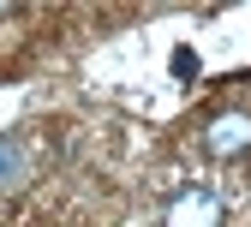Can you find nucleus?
Instances as JSON below:
<instances>
[{"label":"nucleus","instance_id":"obj_1","mask_svg":"<svg viewBox=\"0 0 251 227\" xmlns=\"http://www.w3.org/2000/svg\"><path fill=\"white\" fill-rule=\"evenodd\" d=\"M222 221H227L222 198H215V191H203V185H185L179 198L162 209V227H222Z\"/></svg>","mask_w":251,"mask_h":227},{"label":"nucleus","instance_id":"obj_2","mask_svg":"<svg viewBox=\"0 0 251 227\" xmlns=\"http://www.w3.org/2000/svg\"><path fill=\"white\" fill-rule=\"evenodd\" d=\"M203 150H209L215 161H239V155H251V114H239V108L215 114V120L203 126Z\"/></svg>","mask_w":251,"mask_h":227},{"label":"nucleus","instance_id":"obj_3","mask_svg":"<svg viewBox=\"0 0 251 227\" xmlns=\"http://www.w3.org/2000/svg\"><path fill=\"white\" fill-rule=\"evenodd\" d=\"M12 179H24V150L12 138H0V185H12Z\"/></svg>","mask_w":251,"mask_h":227},{"label":"nucleus","instance_id":"obj_4","mask_svg":"<svg viewBox=\"0 0 251 227\" xmlns=\"http://www.w3.org/2000/svg\"><path fill=\"white\" fill-rule=\"evenodd\" d=\"M174 72H179V78H192V72H198V54H192V48H179V54H174Z\"/></svg>","mask_w":251,"mask_h":227}]
</instances>
